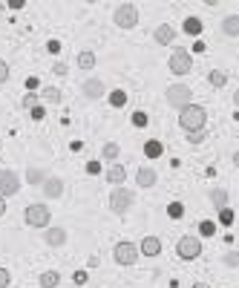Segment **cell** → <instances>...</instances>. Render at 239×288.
<instances>
[{
    "label": "cell",
    "instance_id": "6",
    "mask_svg": "<svg viewBox=\"0 0 239 288\" xmlns=\"http://www.w3.org/2000/svg\"><path fill=\"white\" fill-rule=\"evenodd\" d=\"M176 253L182 259H199L202 256V239L193 236V233H184L182 239L176 242Z\"/></svg>",
    "mask_w": 239,
    "mask_h": 288
},
{
    "label": "cell",
    "instance_id": "8",
    "mask_svg": "<svg viewBox=\"0 0 239 288\" xmlns=\"http://www.w3.org/2000/svg\"><path fill=\"white\" fill-rule=\"evenodd\" d=\"M113 256L118 265H136L138 262V245H133V242H118L113 248Z\"/></svg>",
    "mask_w": 239,
    "mask_h": 288
},
{
    "label": "cell",
    "instance_id": "25",
    "mask_svg": "<svg viewBox=\"0 0 239 288\" xmlns=\"http://www.w3.org/2000/svg\"><path fill=\"white\" fill-rule=\"evenodd\" d=\"M184 32L187 35H202V21H199V18H187V21H184Z\"/></svg>",
    "mask_w": 239,
    "mask_h": 288
},
{
    "label": "cell",
    "instance_id": "11",
    "mask_svg": "<svg viewBox=\"0 0 239 288\" xmlns=\"http://www.w3.org/2000/svg\"><path fill=\"white\" fill-rule=\"evenodd\" d=\"M81 90H84V95H87V98H92V101H95V98H104V92H107V90H104V81L101 78H87Z\"/></svg>",
    "mask_w": 239,
    "mask_h": 288
},
{
    "label": "cell",
    "instance_id": "19",
    "mask_svg": "<svg viewBox=\"0 0 239 288\" xmlns=\"http://www.w3.org/2000/svg\"><path fill=\"white\" fill-rule=\"evenodd\" d=\"M210 205L213 207H228V190H222V187H216V190H210Z\"/></svg>",
    "mask_w": 239,
    "mask_h": 288
},
{
    "label": "cell",
    "instance_id": "13",
    "mask_svg": "<svg viewBox=\"0 0 239 288\" xmlns=\"http://www.w3.org/2000/svg\"><path fill=\"white\" fill-rule=\"evenodd\" d=\"M153 38H156V44H161V46H170L173 41H176V29H173L170 23H161L159 29L153 32Z\"/></svg>",
    "mask_w": 239,
    "mask_h": 288
},
{
    "label": "cell",
    "instance_id": "32",
    "mask_svg": "<svg viewBox=\"0 0 239 288\" xmlns=\"http://www.w3.org/2000/svg\"><path fill=\"white\" fill-rule=\"evenodd\" d=\"M219 222H222V225H233V210H230V207H222V210H219Z\"/></svg>",
    "mask_w": 239,
    "mask_h": 288
},
{
    "label": "cell",
    "instance_id": "36",
    "mask_svg": "<svg viewBox=\"0 0 239 288\" xmlns=\"http://www.w3.org/2000/svg\"><path fill=\"white\" fill-rule=\"evenodd\" d=\"M87 173H90V176H98V173H101V164H98L95 159L87 161Z\"/></svg>",
    "mask_w": 239,
    "mask_h": 288
},
{
    "label": "cell",
    "instance_id": "44",
    "mask_svg": "<svg viewBox=\"0 0 239 288\" xmlns=\"http://www.w3.org/2000/svg\"><path fill=\"white\" fill-rule=\"evenodd\" d=\"M6 213V199H0V216Z\"/></svg>",
    "mask_w": 239,
    "mask_h": 288
},
{
    "label": "cell",
    "instance_id": "7",
    "mask_svg": "<svg viewBox=\"0 0 239 288\" xmlns=\"http://www.w3.org/2000/svg\"><path fill=\"white\" fill-rule=\"evenodd\" d=\"M167 64H170V72H173V75H187V72L193 69V55H190L187 49H173Z\"/></svg>",
    "mask_w": 239,
    "mask_h": 288
},
{
    "label": "cell",
    "instance_id": "34",
    "mask_svg": "<svg viewBox=\"0 0 239 288\" xmlns=\"http://www.w3.org/2000/svg\"><path fill=\"white\" fill-rule=\"evenodd\" d=\"M38 101H41V98H38L35 92H29V95L23 98V107H26V110H32V107H38Z\"/></svg>",
    "mask_w": 239,
    "mask_h": 288
},
{
    "label": "cell",
    "instance_id": "17",
    "mask_svg": "<svg viewBox=\"0 0 239 288\" xmlns=\"http://www.w3.org/2000/svg\"><path fill=\"white\" fill-rule=\"evenodd\" d=\"M222 32L228 35V38H236L239 35V15H228V18L222 21Z\"/></svg>",
    "mask_w": 239,
    "mask_h": 288
},
{
    "label": "cell",
    "instance_id": "31",
    "mask_svg": "<svg viewBox=\"0 0 239 288\" xmlns=\"http://www.w3.org/2000/svg\"><path fill=\"white\" fill-rule=\"evenodd\" d=\"M147 124H150L147 113H141V110H138V113H133V127H147Z\"/></svg>",
    "mask_w": 239,
    "mask_h": 288
},
{
    "label": "cell",
    "instance_id": "38",
    "mask_svg": "<svg viewBox=\"0 0 239 288\" xmlns=\"http://www.w3.org/2000/svg\"><path fill=\"white\" fill-rule=\"evenodd\" d=\"M29 113H32V118H35V121H41V118H44V115H46V110H44V107H41V104H38V107H32Z\"/></svg>",
    "mask_w": 239,
    "mask_h": 288
},
{
    "label": "cell",
    "instance_id": "43",
    "mask_svg": "<svg viewBox=\"0 0 239 288\" xmlns=\"http://www.w3.org/2000/svg\"><path fill=\"white\" fill-rule=\"evenodd\" d=\"M35 87H38V78H26V90L32 92V90H35Z\"/></svg>",
    "mask_w": 239,
    "mask_h": 288
},
{
    "label": "cell",
    "instance_id": "16",
    "mask_svg": "<svg viewBox=\"0 0 239 288\" xmlns=\"http://www.w3.org/2000/svg\"><path fill=\"white\" fill-rule=\"evenodd\" d=\"M124 179H127V170L121 167V164H115V167L107 170V182L115 184V187H124Z\"/></svg>",
    "mask_w": 239,
    "mask_h": 288
},
{
    "label": "cell",
    "instance_id": "18",
    "mask_svg": "<svg viewBox=\"0 0 239 288\" xmlns=\"http://www.w3.org/2000/svg\"><path fill=\"white\" fill-rule=\"evenodd\" d=\"M207 84H210L213 90H222V87L228 84V75H225L222 69H210V75H207Z\"/></svg>",
    "mask_w": 239,
    "mask_h": 288
},
{
    "label": "cell",
    "instance_id": "9",
    "mask_svg": "<svg viewBox=\"0 0 239 288\" xmlns=\"http://www.w3.org/2000/svg\"><path fill=\"white\" fill-rule=\"evenodd\" d=\"M18 190H21V179H18V173H15V170H0V199L15 196Z\"/></svg>",
    "mask_w": 239,
    "mask_h": 288
},
{
    "label": "cell",
    "instance_id": "23",
    "mask_svg": "<svg viewBox=\"0 0 239 288\" xmlns=\"http://www.w3.org/2000/svg\"><path fill=\"white\" fill-rule=\"evenodd\" d=\"M161 153H164L161 141H147V144H144V156H147V159H159Z\"/></svg>",
    "mask_w": 239,
    "mask_h": 288
},
{
    "label": "cell",
    "instance_id": "12",
    "mask_svg": "<svg viewBox=\"0 0 239 288\" xmlns=\"http://www.w3.org/2000/svg\"><path fill=\"white\" fill-rule=\"evenodd\" d=\"M138 253H144V256H159L161 253V239L159 236H144L141 245H138Z\"/></svg>",
    "mask_w": 239,
    "mask_h": 288
},
{
    "label": "cell",
    "instance_id": "26",
    "mask_svg": "<svg viewBox=\"0 0 239 288\" xmlns=\"http://www.w3.org/2000/svg\"><path fill=\"white\" fill-rule=\"evenodd\" d=\"M118 153H121V147H118V144H104V150H101V156L107 161H115V159H118Z\"/></svg>",
    "mask_w": 239,
    "mask_h": 288
},
{
    "label": "cell",
    "instance_id": "22",
    "mask_svg": "<svg viewBox=\"0 0 239 288\" xmlns=\"http://www.w3.org/2000/svg\"><path fill=\"white\" fill-rule=\"evenodd\" d=\"M26 182H29V184H44L46 182V173L41 170V167H29V170H26Z\"/></svg>",
    "mask_w": 239,
    "mask_h": 288
},
{
    "label": "cell",
    "instance_id": "28",
    "mask_svg": "<svg viewBox=\"0 0 239 288\" xmlns=\"http://www.w3.org/2000/svg\"><path fill=\"white\" fill-rule=\"evenodd\" d=\"M167 213H170V219H182L184 216V205L182 202H170V205H167Z\"/></svg>",
    "mask_w": 239,
    "mask_h": 288
},
{
    "label": "cell",
    "instance_id": "2",
    "mask_svg": "<svg viewBox=\"0 0 239 288\" xmlns=\"http://www.w3.org/2000/svg\"><path fill=\"white\" fill-rule=\"evenodd\" d=\"M23 219H26V225H29V228H49V219H52V213H49V205H44V202L26 205V210H23Z\"/></svg>",
    "mask_w": 239,
    "mask_h": 288
},
{
    "label": "cell",
    "instance_id": "4",
    "mask_svg": "<svg viewBox=\"0 0 239 288\" xmlns=\"http://www.w3.org/2000/svg\"><path fill=\"white\" fill-rule=\"evenodd\" d=\"M113 21H115V26H118V29H136L138 9L133 6V3H121V6H115Z\"/></svg>",
    "mask_w": 239,
    "mask_h": 288
},
{
    "label": "cell",
    "instance_id": "21",
    "mask_svg": "<svg viewBox=\"0 0 239 288\" xmlns=\"http://www.w3.org/2000/svg\"><path fill=\"white\" fill-rule=\"evenodd\" d=\"M38 98H41V101H49V104H61V90H58V87H46Z\"/></svg>",
    "mask_w": 239,
    "mask_h": 288
},
{
    "label": "cell",
    "instance_id": "39",
    "mask_svg": "<svg viewBox=\"0 0 239 288\" xmlns=\"http://www.w3.org/2000/svg\"><path fill=\"white\" fill-rule=\"evenodd\" d=\"M3 6H9L12 12H18V9H23L26 3H23V0H9V3H3Z\"/></svg>",
    "mask_w": 239,
    "mask_h": 288
},
{
    "label": "cell",
    "instance_id": "30",
    "mask_svg": "<svg viewBox=\"0 0 239 288\" xmlns=\"http://www.w3.org/2000/svg\"><path fill=\"white\" fill-rule=\"evenodd\" d=\"M207 138V130H196V133H187V144H202Z\"/></svg>",
    "mask_w": 239,
    "mask_h": 288
},
{
    "label": "cell",
    "instance_id": "37",
    "mask_svg": "<svg viewBox=\"0 0 239 288\" xmlns=\"http://www.w3.org/2000/svg\"><path fill=\"white\" fill-rule=\"evenodd\" d=\"M3 81H9V64L0 58V84H3Z\"/></svg>",
    "mask_w": 239,
    "mask_h": 288
},
{
    "label": "cell",
    "instance_id": "27",
    "mask_svg": "<svg viewBox=\"0 0 239 288\" xmlns=\"http://www.w3.org/2000/svg\"><path fill=\"white\" fill-rule=\"evenodd\" d=\"M110 104H113V107H124V104H127V92L124 90H113V92H110Z\"/></svg>",
    "mask_w": 239,
    "mask_h": 288
},
{
    "label": "cell",
    "instance_id": "35",
    "mask_svg": "<svg viewBox=\"0 0 239 288\" xmlns=\"http://www.w3.org/2000/svg\"><path fill=\"white\" fill-rule=\"evenodd\" d=\"M9 282H12V274L6 268H0V288H9Z\"/></svg>",
    "mask_w": 239,
    "mask_h": 288
},
{
    "label": "cell",
    "instance_id": "33",
    "mask_svg": "<svg viewBox=\"0 0 239 288\" xmlns=\"http://www.w3.org/2000/svg\"><path fill=\"white\" fill-rule=\"evenodd\" d=\"M225 265H228V268H239V253L228 251V253H225Z\"/></svg>",
    "mask_w": 239,
    "mask_h": 288
},
{
    "label": "cell",
    "instance_id": "10",
    "mask_svg": "<svg viewBox=\"0 0 239 288\" xmlns=\"http://www.w3.org/2000/svg\"><path fill=\"white\" fill-rule=\"evenodd\" d=\"M41 193H44L46 199H61V196H64V179L46 176V182L41 184Z\"/></svg>",
    "mask_w": 239,
    "mask_h": 288
},
{
    "label": "cell",
    "instance_id": "14",
    "mask_svg": "<svg viewBox=\"0 0 239 288\" xmlns=\"http://www.w3.org/2000/svg\"><path fill=\"white\" fill-rule=\"evenodd\" d=\"M44 239H46V245H49V248H61V245L67 242V230L58 228V225H55V228H46Z\"/></svg>",
    "mask_w": 239,
    "mask_h": 288
},
{
    "label": "cell",
    "instance_id": "15",
    "mask_svg": "<svg viewBox=\"0 0 239 288\" xmlns=\"http://www.w3.org/2000/svg\"><path fill=\"white\" fill-rule=\"evenodd\" d=\"M156 170L153 167H138V173H136V182H138V187H153L156 184Z\"/></svg>",
    "mask_w": 239,
    "mask_h": 288
},
{
    "label": "cell",
    "instance_id": "24",
    "mask_svg": "<svg viewBox=\"0 0 239 288\" xmlns=\"http://www.w3.org/2000/svg\"><path fill=\"white\" fill-rule=\"evenodd\" d=\"M78 67H81V69H92V67H95V52L84 49V52L78 55Z\"/></svg>",
    "mask_w": 239,
    "mask_h": 288
},
{
    "label": "cell",
    "instance_id": "29",
    "mask_svg": "<svg viewBox=\"0 0 239 288\" xmlns=\"http://www.w3.org/2000/svg\"><path fill=\"white\" fill-rule=\"evenodd\" d=\"M199 233H202V236H213V233H216V222H210V219H205V222L199 225Z\"/></svg>",
    "mask_w": 239,
    "mask_h": 288
},
{
    "label": "cell",
    "instance_id": "40",
    "mask_svg": "<svg viewBox=\"0 0 239 288\" xmlns=\"http://www.w3.org/2000/svg\"><path fill=\"white\" fill-rule=\"evenodd\" d=\"M46 49H49L52 55H58V52H61V44H58V41H49V44H46Z\"/></svg>",
    "mask_w": 239,
    "mask_h": 288
},
{
    "label": "cell",
    "instance_id": "5",
    "mask_svg": "<svg viewBox=\"0 0 239 288\" xmlns=\"http://www.w3.org/2000/svg\"><path fill=\"white\" fill-rule=\"evenodd\" d=\"M133 202H136V193H133V190H127V187H115L113 193H110V210L118 213V216H124Z\"/></svg>",
    "mask_w": 239,
    "mask_h": 288
},
{
    "label": "cell",
    "instance_id": "3",
    "mask_svg": "<svg viewBox=\"0 0 239 288\" xmlns=\"http://www.w3.org/2000/svg\"><path fill=\"white\" fill-rule=\"evenodd\" d=\"M164 98H167V104H170V107L184 110L187 104H193V90H190L187 84H170V87H167V92H164Z\"/></svg>",
    "mask_w": 239,
    "mask_h": 288
},
{
    "label": "cell",
    "instance_id": "20",
    "mask_svg": "<svg viewBox=\"0 0 239 288\" xmlns=\"http://www.w3.org/2000/svg\"><path fill=\"white\" fill-rule=\"evenodd\" d=\"M38 282H41V285H44V288H55L58 282H61V274H58V271H44Z\"/></svg>",
    "mask_w": 239,
    "mask_h": 288
},
{
    "label": "cell",
    "instance_id": "41",
    "mask_svg": "<svg viewBox=\"0 0 239 288\" xmlns=\"http://www.w3.org/2000/svg\"><path fill=\"white\" fill-rule=\"evenodd\" d=\"M75 282L84 285V282H87V271H75Z\"/></svg>",
    "mask_w": 239,
    "mask_h": 288
},
{
    "label": "cell",
    "instance_id": "42",
    "mask_svg": "<svg viewBox=\"0 0 239 288\" xmlns=\"http://www.w3.org/2000/svg\"><path fill=\"white\" fill-rule=\"evenodd\" d=\"M55 75H67V64H55Z\"/></svg>",
    "mask_w": 239,
    "mask_h": 288
},
{
    "label": "cell",
    "instance_id": "45",
    "mask_svg": "<svg viewBox=\"0 0 239 288\" xmlns=\"http://www.w3.org/2000/svg\"><path fill=\"white\" fill-rule=\"evenodd\" d=\"M193 288H210L207 282H193Z\"/></svg>",
    "mask_w": 239,
    "mask_h": 288
},
{
    "label": "cell",
    "instance_id": "1",
    "mask_svg": "<svg viewBox=\"0 0 239 288\" xmlns=\"http://www.w3.org/2000/svg\"><path fill=\"white\" fill-rule=\"evenodd\" d=\"M207 121V110L202 104H187L184 110H179V124L184 133H196V130H205Z\"/></svg>",
    "mask_w": 239,
    "mask_h": 288
}]
</instances>
